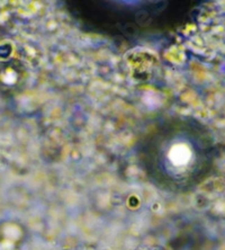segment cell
Instances as JSON below:
<instances>
[{"label":"cell","instance_id":"cell-1","mask_svg":"<svg viewBox=\"0 0 225 250\" xmlns=\"http://www.w3.org/2000/svg\"><path fill=\"white\" fill-rule=\"evenodd\" d=\"M196 1L68 0L63 8L83 32L126 43L176 32L192 19Z\"/></svg>","mask_w":225,"mask_h":250},{"label":"cell","instance_id":"cell-2","mask_svg":"<svg viewBox=\"0 0 225 250\" xmlns=\"http://www.w3.org/2000/svg\"><path fill=\"white\" fill-rule=\"evenodd\" d=\"M137 159L156 180L178 184L209 162L213 142L208 131L188 116L159 120L136 142Z\"/></svg>","mask_w":225,"mask_h":250}]
</instances>
